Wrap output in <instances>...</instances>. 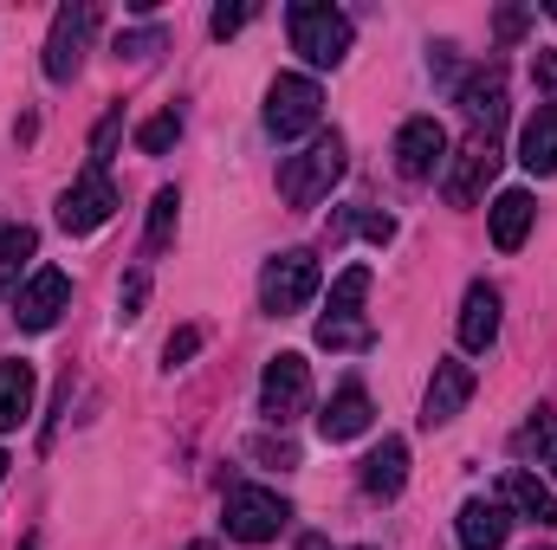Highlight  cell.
I'll use <instances>...</instances> for the list:
<instances>
[{"label":"cell","instance_id":"cell-31","mask_svg":"<svg viewBox=\"0 0 557 550\" xmlns=\"http://www.w3.org/2000/svg\"><path fill=\"white\" fill-rule=\"evenodd\" d=\"M247 20H253V7H214V20H208V26H214V39H234Z\"/></svg>","mask_w":557,"mask_h":550},{"label":"cell","instance_id":"cell-30","mask_svg":"<svg viewBox=\"0 0 557 550\" xmlns=\"http://www.w3.org/2000/svg\"><path fill=\"white\" fill-rule=\"evenodd\" d=\"M195 350H201V324H182V330L169 337V350H162V363H169V370H182V363H188Z\"/></svg>","mask_w":557,"mask_h":550},{"label":"cell","instance_id":"cell-24","mask_svg":"<svg viewBox=\"0 0 557 550\" xmlns=\"http://www.w3.org/2000/svg\"><path fill=\"white\" fill-rule=\"evenodd\" d=\"M175 214H182V195H175V188H156V201H149V234H143V253H162V247L175 240Z\"/></svg>","mask_w":557,"mask_h":550},{"label":"cell","instance_id":"cell-20","mask_svg":"<svg viewBox=\"0 0 557 550\" xmlns=\"http://www.w3.org/2000/svg\"><path fill=\"white\" fill-rule=\"evenodd\" d=\"M33 396H39V376H33V363H0V434H13L26 414H33Z\"/></svg>","mask_w":557,"mask_h":550},{"label":"cell","instance_id":"cell-17","mask_svg":"<svg viewBox=\"0 0 557 550\" xmlns=\"http://www.w3.org/2000/svg\"><path fill=\"white\" fill-rule=\"evenodd\" d=\"M370 421H376V409H370V389H363V383H344V389L324 402V414H318V434L337 447V440L370 434Z\"/></svg>","mask_w":557,"mask_h":550},{"label":"cell","instance_id":"cell-3","mask_svg":"<svg viewBox=\"0 0 557 550\" xmlns=\"http://www.w3.org/2000/svg\"><path fill=\"white\" fill-rule=\"evenodd\" d=\"M318 117H324V91H318V78H305V72H278L273 85H267V130H273L278 142L311 137Z\"/></svg>","mask_w":557,"mask_h":550},{"label":"cell","instance_id":"cell-36","mask_svg":"<svg viewBox=\"0 0 557 550\" xmlns=\"http://www.w3.org/2000/svg\"><path fill=\"white\" fill-rule=\"evenodd\" d=\"M188 550H214V545H188Z\"/></svg>","mask_w":557,"mask_h":550},{"label":"cell","instance_id":"cell-5","mask_svg":"<svg viewBox=\"0 0 557 550\" xmlns=\"http://www.w3.org/2000/svg\"><path fill=\"white\" fill-rule=\"evenodd\" d=\"M91 26H98V7H91V0H72V7L52 13V33H46V78H52V85H72V78L85 72Z\"/></svg>","mask_w":557,"mask_h":550},{"label":"cell","instance_id":"cell-26","mask_svg":"<svg viewBox=\"0 0 557 550\" xmlns=\"http://www.w3.org/2000/svg\"><path fill=\"white\" fill-rule=\"evenodd\" d=\"M363 298H370V266H344L337 285H331V311H324V317H357Z\"/></svg>","mask_w":557,"mask_h":550},{"label":"cell","instance_id":"cell-18","mask_svg":"<svg viewBox=\"0 0 557 550\" xmlns=\"http://www.w3.org/2000/svg\"><path fill=\"white\" fill-rule=\"evenodd\" d=\"M493 337H499V291L486 278H473L460 298V350L480 357V350H493Z\"/></svg>","mask_w":557,"mask_h":550},{"label":"cell","instance_id":"cell-35","mask_svg":"<svg viewBox=\"0 0 557 550\" xmlns=\"http://www.w3.org/2000/svg\"><path fill=\"white\" fill-rule=\"evenodd\" d=\"M7 466H13V460H7V447H0V479H7Z\"/></svg>","mask_w":557,"mask_h":550},{"label":"cell","instance_id":"cell-33","mask_svg":"<svg viewBox=\"0 0 557 550\" xmlns=\"http://www.w3.org/2000/svg\"><path fill=\"white\" fill-rule=\"evenodd\" d=\"M532 85H545V91H557V46H545V52H532Z\"/></svg>","mask_w":557,"mask_h":550},{"label":"cell","instance_id":"cell-25","mask_svg":"<svg viewBox=\"0 0 557 550\" xmlns=\"http://www.w3.org/2000/svg\"><path fill=\"white\" fill-rule=\"evenodd\" d=\"M318 343H324V350H370L376 330H370L363 317H318Z\"/></svg>","mask_w":557,"mask_h":550},{"label":"cell","instance_id":"cell-10","mask_svg":"<svg viewBox=\"0 0 557 550\" xmlns=\"http://www.w3.org/2000/svg\"><path fill=\"white\" fill-rule=\"evenodd\" d=\"M447 168V130L434 117H409L396 130V175L403 182H434Z\"/></svg>","mask_w":557,"mask_h":550},{"label":"cell","instance_id":"cell-8","mask_svg":"<svg viewBox=\"0 0 557 550\" xmlns=\"http://www.w3.org/2000/svg\"><path fill=\"white\" fill-rule=\"evenodd\" d=\"M111 214H117V182H111L104 168H85V175L59 195V227H65V234H98Z\"/></svg>","mask_w":557,"mask_h":550},{"label":"cell","instance_id":"cell-37","mask_svg":"<svg viewBox=\"0 0 557 550\" xmlns=\"http://www.w3.org/2000/svg\"><path fill=\"white\" fill-rule=\"evenodd\" d=\"M20 550H39V545H20Z\"/></svg>","mask_w":557,"mask_h":550},{"label":"cell","instance_id":"cell-32","mask_svg":"<svg viewBox=\"0 0 557 550\" xmlns=\"http://www.w3.org/2000/svg\"><path fill=\"white\" fill-rule=\"evenodd\" d=\"M493 26H499V39L512 46V39H525V26H532V13H525V7H499V20H493Z\"/></svg>","mask_w":557,"mask_h":550},{"label":"cell","instance_id":"cell-19","mask_svg":"<svg viewBox=\"0 0 557 550\" xmlns=\"http://www.w3.org/2000/svg\"><path fill=\"white\" fill-rule=\"evenodd\" d=\"M532 221H539V201H532L525 188H506V195L493 201V247H499V253H519L525 234H532Z\"/></svg>","mask_w":557,"mask_h":550},{"label":"cell","instance_id":"cell-16","mask_svg":"<svg viewBox=\"0 0 557 550\" xmlns=\"http://www.w3.org/2000/svg\"><path fill=\"white\" fill-rule=\"evenodd\" d=\"M454 532H460V550H506L512 512H506L499 499H467L460 518H454Z\"/></svg>","mask_w":557,"mask_h":550},{"label":"cell","instance_id":"cell-28","mask_svg":"<svg viewBox=\"0 0 557 550\" xmlns=\"http://www.w3.org/2000/svg\"><path fill=\"white\" fill-rule=\"evenodd\" d=\"M162 52V26H143V33H117V59H156Z\"/></svg>","mask_w":557,"mask_h":550},{"label":"cell","instance_id":"cell-14","mask_svg":"<svg viewBox=\"0 0 557 550\" xmlns=\"http://www.w3.org/2000/svg\"><path fill=\"white\" fill-rule=\"evenodd\" d=\"M357 486H363L370 499H396V492L409 486V440H403V434H383V447L363 453Z\"/></svg>","mask_w":557,"mask_h":550},{"label":"cell","instance_id":"cell-7","mask_svg":"<svg viewBox=\"0 0 557 550\" xmlns=\"http://www.w3.org/2000/svg\"><path fill=\"white\" fill-rule=\"evenodd\" d=\"M305 409H311V363L298 350H278L267 363V376H260V414L273 427H292Z\"/></svg>","mask_w":557,"mask_h":550},{"label":"cell","instance_id":"cell-1","mask_svg":"<svg viewBox=\"0 0 557 550\" xmlns=\"http://www.w3.org/2000/svg\"><path fill=\"white\" fill-rule=\"evenodd\" d=\"M337 175H344V137L324 130V137L305 142L298 155L278 162V201H285V208H318V201L337 188Z\"/></svg>","mask_w":557,"mask_h":550},{"label":"cell","instance_id":"cell-27","mask_svg":"<svg viewBox=\"0 0 557 550\" xmlns=\"http://www.w3.org/2000/svg\"><path fill=\"white\" fill-rule=\"evenodd\" d=\"M175 137H182V117H175V111H156L137 130V149L143 155H162V149H175Z\"/></svg>","mask_w":557,"mask_h":550},{"label":"cell","instance_id":"cell-23","mask_svg":"<svg viewBox=\"0 0 557 550\" xmlns=\"http://www.w3.org/2000/svg\"><path fill=\"white\" fill-rule=\"evenodd\" d=\"M512 447H519V460H539V466L557 479V414L552 409L532 414V421L519 427V440H512Z\"/></svg>","mask_w":557,"mask_h":550},{"label":"cell","instance_id":"cell-15","mask_svg":"<svg viewBox=\"0 0 557 550\" xmlns=\"http://www.w3.org/2000/svg\"><path fill=\"white\" fill-rule=\"evenodd\" d=\"M467 402H473V370L467 363H434V383H428V402H421V427H447Z\"/></svg>","mask_w":557,"mask_h":550},{"label":"cell","instance_id":"cell-13","mask_svg":"<svg viewBox=\"0 0 557 550\" xmlns=\"http://www.w3.org/2000/svg\"><path fill=\"white\" fill-rule=\"evenodd\" d=\"M499 505H506L512 518H525V525L557 532V492L532 473V466H506V479H499Z\"/></svg>","mask_w":557,"mask_h":550},{"label":"cell","instance_id":"cell-29","mask_svg":"<svg viewBox=\"0 0 557 550\" xmlns=\"http://www.w3.org/2000/svg\"><path fill=\"white\" fill-rule=\"evenodd\" d=\"M117 130H124V111H104V124L91 130V168H104V162H111V149H117Z\"/></svg>","mask_w":557,"mask_h":550},{"label":"cell","instance_id":"cell-2","mask_svg":"<svg viewBox=\"0 0 557 550\" xmlns=\"http://www.w3.org/2000/svg\"><path fill=\"white\" fill-rule=\"evenodd\" d=\"M350 39H357V26H350L344 7H331V0H298L292 7V46L305 52V65H318V72L344 65Z\"/></svg>","mask_w":557,"mask_h":550},{"label":"cell","instance_id":"cell-22","mask_svg":"<svg viewBox=\"0 0 557 550\" xmlns=\"http://www.w3.org/2000/svg\"><path fill=\"white\" fill-rule=\"evenodd\" d=\"M33 253H39V234L26 221H0V291H20V273Z\"/></svg>","mask_w":557,"mask_h":550},{"label":"cell","instance_id":"cell-34","mask_svg":"<svg viewBox=\"0 0 557 550\" xmlns=\"http://www.w3.org/2000/svg\"><path fill=\"white\" fill-rule=\"evenodd\" d=\"M143 298H149V273H131V285H124V324L143 317Z\"/></svg>","mask_w":557,"mask_h":550},{"label":"cell","instance_id":"cell-21","mask_svg":"<svg viewBox=\"0 0 557 550\" xmlns=\"http://www.w3.org/2000/svg\"><path fill=\"white\" fill-rule=\"evenodd\" d=\"M519 162H525L532 175H557V104H539V111H532V124H525V137H519Z\"/></svg>","mask_w":557,"mask_h":550},{"label":"cell","instance_id":"cell-12","mask_svg":"<svg viewBox=\"0 0 557 550\" xmlns=\"http://www.w3.org/2000/svg\"><path fill=\"white\" fill-rule=\"evenodd\" d=\"M460 111H467L473 137L493 142V130L506 124V65H499V59H493V65H480V72L460 85Z\"/></svg>","mask_w":557,"mask_h":550},{"label":"cell","instance_id":"cell-11","mask_svg":"<svg viewBox=\"0 0 557 550\" xmlns=\"http://www.w3.org/2000/svg\"><path fill=\"white\" fill-rule=\"evenodd\" d=\"M499 175V149L486 137H473L467 149H454V162L441 168V195L454 201V208H473L480 195H486V182Z\"/></svg>","mask_w":557,"mask_h":550},{"label":"cell","instance_id":"cell-4","mask_svg":"<svg viewBox=\"0 0 557 550\" xmlns=\"http://www.w3.org/2000/svg\"><path fill=\"white\" fill-rule=\"evenodd\" d=\"M221 525L234 545H273L278 532L292 525V505L278 499L273 486H234L227 505H221Z\"/></svg>","mask_w":557,"mask_h":550},{"label":"cell","instance_id":"cell-6","mask_svg":"<svg viewBox=\"0 0 557 550\" xmlns=\"http://www.w3.org/2000/svg\"><path fill=\"white\" fill-rule=\"evenodd\" d=\"M318 298V260L305 253V247H285L267 260V273H260V304L273 311V317H292V311H305Z\"/></svg>","mask_w":557,"mask_h":550},{"label":"cell","instance_id":"cell-9","mask_svg":"<svg viewBox=\"0 0 557 550\" xmlns=\"http://www.w3.org/2000/svg\"><path fill=\"white\" fill-rule=\"evenodd\" d=\"M65 304H72V278L59 273V266H39V273L13 291V324L20 330H52L65 317Z\"/></svg>","mask_w":557,"mask_h":550}]
</instances>
